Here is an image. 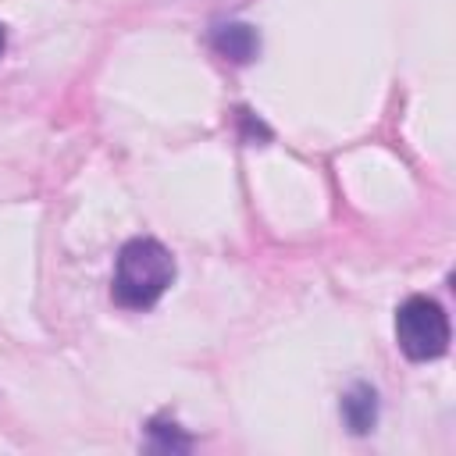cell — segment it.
<instances>
[{
  "label": "cell",
  "instance_id": "obj_1",
  "mask_svg": "<svg viewBox=\"0 0 456 456\" xmlns=\"http://www.w3.org/2000/svg\"><path fill=\"white\" fill-rule=\"evenodd\" d=\"M175 281V256L157 239H128L118 253L110 296L125 310L153 306Z\"/></svg>",
  "mask_w": 456,
  "mask_h": 456
},
{
  "label": "cell",
  "instance_id": "obj_2",
  "mask_svg": "<svg viewBox=\"0 0 456 456\" xmlns=\"http://www.w3.org/2000/svg\"><path fill=\"white\" fill-rule=\"evenodd\" d=\"M395 342L410 360H435L449 349V317L428 296H410L395 310Z\"/></svg>",
  "mask_w": 456,
  "mask_h": 456
},
{
  "label": "cell",
  "instance_id": "obj_3",
  "mask_svg": "<svg viewBox=\"0 0 456 456\" xmlns=\"http://www.w3.org/2000/svg\"><path fill=\"white\" fill-rule=\"evenodd\" d=\"M342 417H346L349 431H356V435L370 431L374 420H378V399H374V388L356 385V388L342 399Z\"/></svg>",
  "mask_w": 456,
  "mask_h": 456
},
{
  "label": "cell",
  "instance_id": "obj_4",
  "mask_svg": "<svg viewBox=\"0 0 456 456\" xmlns=\"http://www.w3.org/2000/svg\"><path fill=\"white\" fill-rule=\"evenodd\" d=\"M214 46L232 61H249L256 53V32L249 25H221L214 32Z\"/></svg>",
  "mask_w": 456,
  "mask_h": 456
},
{
  "label": "cell",
  "instance_id": "obj_5",
  "mask_svg": "<svg viewBox=\"0 0 456 456\" xmlns=\"http://www.w3.org/2000/svg\"><path fill=\"white\" fill-rule=\"evenodd\" d=\"M0 53H4V28H0Z\"/></svg>",
  "mask_w": 456,
  "mask_h": 456
}]
</instances>
